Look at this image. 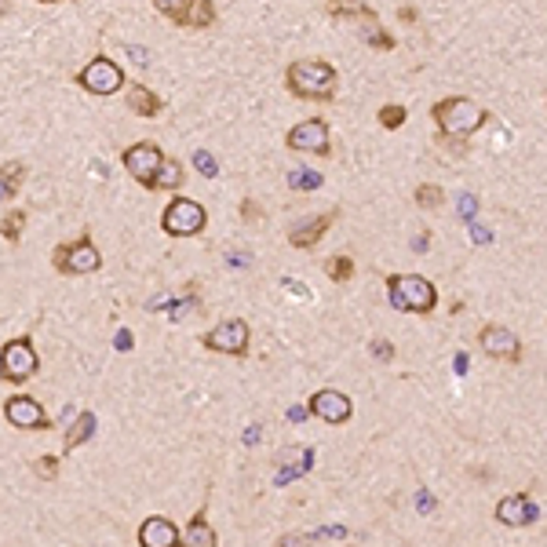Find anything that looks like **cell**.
<instances>
[{"label":"cell","mask_w":547,"mask_h":547,"mask_svg":"<svg viewBox=\"0 0 547 547\" xmlns=\"http://www.w3.org/2000/svg\"><path fill=\"white\" fill-rule=\"evenodd\" d=\"M33 467H37L40 478H55V475H59V460H55V456H40Z\"/></svg>","instance_id":"obj_30"},{"label":"cell","mask_w":547,"mask_h":547,"mask_svg":"<svg viewBox=\"0 0 547 547\" xmlns=\"http://www.w3.org/2000/svg\"><path fill=\"white\" fill-rule=\"evenodd\" d=\"M40 4H59V0H40Z\"/></svg>","instance_id":"obj_40"},{"label":"cell","mask_w":547,"mask_h":547,"mask_svg":"<svg viewBox=\"0 0 547 547\" xmlns=\"http://www.w3.org/2000/svg\"><path fill=\"white\" fill-rule=\"evenodd\" d=\"M4 417H8L19 431H48V427H52V420L44 417V408H40L33 398H26V394H15V398L4 401Z\"/></svg>","instance_id":"obj_11"},{"label":"cell","mask_w":547,"mask_h":547,"mask_svg":"<svg viewBox=\"0 0 547 547\" xmlns=\"http://www.w3.org/2000/svg\"><path fill=\"white\" fill-rule=\"evenodd\" d=\"M332 219H336V212H322V215H314L310 223H299V226H292V234H289V241L296 245V248H314L317 241H322V234L332 226Z\"/></svg>","instance_id":"obj_17"},{"label":"cell","mask_w":547,"mask_h":547,"mask_svg":"<svg viewBox=\"0 0 547 547\" xmlns=\"http://www.w3.org/2000/svg\"><path fill=\"white\" fill-rule=\"evenodd\" d=\"M478 343H482V350H485L489 358H496V361H518V358H522V343H518V336H515L511 329L485 325V329L478 332Z\"/></svg>","instance_id":"obj_13"},{"label":"cell","mask_w":547,"mask_h":547,"mask_svg":"<svg viewBox=\"0 0 547 547\" xmlns=\"http://www.w3.org/2000/svg\"><path fill=\"white\" fill-rule=\"evenodd\" d=\"M438 143H442V147H449V150H456L460 157L467 154V139H456V135H438Z\"/></svg>","instance_id":"obj_31"},{"label":"cell","mask_w":547,"mask_h":547,"mask_svg":"<svg viewBox=\"0 0 547 547\" xmlns=\"http://www.w3.org/2000/svg\"><path fill=\"white\" fill-rule=\"evenodd\" d=\"M387 299L401 314H431L438 303V292L420 274H391L387 278Z\"/></svg>","instance_id":"obj_3"},{"label":"cell","mask_w":547,"mask_h":547,"mask_svg":"<svg viewBox=\"0 0 547 547\" xmlns=\"http://www.w3.org/2000/svg\"><path fill=\"white\" fill-rule=\"evenodd\" d=\"M336 66L332 63H322V59H296L289 70H285V84L292 96L307 99V103H332L336 99Z\"/></svg>","instance_id":"obj_1"},{"label":"cell","mask_w":547,"mask_h":547,"mask_svg":"<svg viewBox=\"0 0 547 547\" xmlns=\"http://www.w3.org/2000/svg\"><path fill=\"white\" fill-rule=\"evenodd\" d=\"M124 168H128V175L139 182V187H147L150 190V179H154V172L161 168V161H164V150L157 147V143H131L124 154Z\"/></svg>","instance_id":"obj_9"},{"label":"cell","mask_w":547,"mask_h":547,"mask_svg":"<svg viewBox=\"0 0 547 547\" xmlns=\"http://www.w3.org/2000/svg\"><path fill=\"white\" fill-rule=\"evenodd\" d=\"M187 4H190V0H154V8H157L161 15H168V19H175Z\"/></svg>","instance_id":"obj_29"},{"label":"cell","mask_w":547,"mask_h":547,"mask_svg":"<svg viewBox=\"0 0 547 547\" xmlns=\"http://www.w3.org/2000/svg\"><path fill=\"white\" fill-rule=\"evenodd\" d=\"M205 347L208 350H219V354H245L248 350V325L241 322V317H226V322H219L208 336H205Z\"/></svg>","instance_id":"obj_10"},{"label":"cell","mask_w":547,"mask_h":547,"mask_svg":"<svg viewBox=\"0 0 547 547\" xmlns=\"http://www.w3.org/2000/svg\"><path fill=\"white\" fill-rule=\"evenodd\" d=\"M405 117H408V110H405V106H398V103H391V106H383V110H380V124H383V128H391V131H394V128H401V124H405Z\"/></svg>","instance_id":"obj_26"},{"label":"cell","mask_w":547,"mask_h":547,"mask_svg":"<svg viewBox=\"0 0 547 547\" xmlns=\"http://www.w3.org/2000/svg\"><path fill=\"white\" fill-rule=\"evenodd\" d=\"M77 84L84 88V91H91V96H117V91H124V70L114 63V59H106V55H96L91 59L80 73H77Z\"/></svg>","instance_id":"obj_5"},{"label":"cell","mask_w":547,"mask_h":547,"mask_svg":"<svg viewBox=\"0 0 547 547\" xmlns=\"http://www.w3.org/2000/svg\"><path fill=\"white\" fill-rule=\"evenodd\" d=\"M420 511H434V500L427 492H420Z\"/></svg>","instance_id":"obj_37"},{"label":"cell","mask_w":547,"mask_h":547,"mask_svg":"<svg viewBox=\"0 0 547 547\" xmlns=\"http://www.w3.org/2000/svg\"><path fill=\"white\" fill-rule=\"evenodd\" d=\"M194 168H198L205 179H215V175H219V161H215L208 150H198V154H194Z\"/></svg>","instance_id":"obj_27"},{"label":"cell","mask_w":547,"mask_h":547,"mask_svg":"<svg viewBox=\"0 0 547 547\" xmlns=\"http://www.w3.org/2000/svg\"><path fill=\"white\" fill-rule=\"evenodd\" d=\"M278 547H310V536H303V533H289V536H282Z\"/></svg>","instance_id":"obj_33"},{"label":"cell","mask_w":547,"mask_h":547,"mask_svg":"<svg viewBox=\"0 0 547 547\" xmlns=\"http://www.w3.org/2000/svg\"><path fill=\"white\" fill-rule=\"evenodd\" d=\"M124 52H128V55H131L135 63H139V66H147V63H150V55H147L143 48H124Z\"/></svg>","instance_id":"obj_34"},{"label":"cell","mask_w":547,"mask_h":547,"mask_svg":"<svg viewBox=\"0 0 547 547\" xmlns=\"http://www.w3.org/2000/svg\"><path fill=\"white\" fill-rule=\"evenodd\" d=\"M91 434H96V413H80V417L73 420V427L66 431V452L77 449V445H84Z\"/></svg>","instance_id":"obj_21"},{"label":"cell","mask_w":547,"mask_h":547,"mask_svg":"<svg viewBox=\"0 0 547 547\" xmlns=\"http://www.w3.org/2000/svg\"><path fill=\"white\" fill-rule=\"evenodd\" d=\"M417 205L420 208H438V205H445V190L434 187V182H424V187H417Z\"/></svg>","instance_id":"obj_24"},{"label":"cell","mask_w":547,"mask_h":547,"mask_svg":"<svg viewBox=\"0 0 547 547\" xmlns=\"http://www.w3.org/2000/svg\"><path fill=\"white\" fill-rule=\"evenodd\" d=\"M182 179H187V172H182V161L164 157L161 168H157L154 179H150V190H179V187H182Z\"/></svg>","instance_id":"obj_20"},{"label":"cell","mask_w":547,"mask_h":547,"mask_svg":"<svg viewBox=\"0 0 547 547\" xmlns=\"http://www.w3.org/2000/svg\"><path fill=\"white\" fill-rule=\"evenodd\" d=\"M8 12V0H0V15H4Z\"/></svg>","instance_id":"obj_39"},{"label":"cell","mask_w":547,"mask_h":547,"mask_svg":"<svg viewBox=\"0 0 547 547\" xmlns=\"http://www.w3.org/2000/svg\"><path fill=\"white\" fill-rule=\"evenodd\" d=\"M289 182H292L296 190H317V187H322V175H317V172H292Z\"/></svg>","instance_id":"obj_28"},{"label":"cell","mask_w":547,"mask_h":547,"mask_svg":"<svg viewBox=\"0 0 547 547\" xmlns=\"http://www.w3.org/2000/svg\"><path fill=\"white\" fill-rule=\"evenodd\" d=\"M289 420H292V424H299V420H307V408H303V405H296V408H289Z\"/></svg>","instance_id":"obj_35"},{"label":"cell","mask_w":547,"mask_h":547,"mask_svg":"<svg viewBox=\"0 0 547 547\" xmlns=\"http://www.w3.org/2000/svg\"><path fill=\"white\" fill-rule=\"evenodd\" d=\"M431 117L438 121L442 135H456V139H467V135H475V131L489 121V110L478 106V103L467 99V96H449V99L434 103Z\"/></svg>","instance_id":"obj_2"},{"label":"cell","mask_w":547,"mask_h":547,"mask_svg":"<svg viewBox=\"0 0 547 547\" xmlns=\"http://www.w3.org/2000/svg\"><path fill=\"white\" fill-rule=\"evenodd\" d=\"M285 143H289V150H299V154H314V157H329V154H332L329 124H325L322 117H307V121H299L296 128H289Z\"/></svg>","instance_id":"obj_7"},{"label":"cell","mask_w":547,"mask_h":547,"mask_svg":"<svg viewBox=\"0 0 547 547\" xmlns=\"http://www.w3.org/2000/svg\"><path fill=\"white\" fill-rule=\"evenodd\" d=\"M325 270H329V278H332V282L343 285V282H350V274H354V259H350V256H336V259L325 263Z\"/></svg>","instance_id":"obj_25"},{"label":"cell","mask_w":547,"mask_h":547,"mask_svg":"<svg viewBox=\"0 0 547 547\" xmlns=\"http://www.w3.org/2000/svg\"><path fill=\"white\" fill-rule=\"evenodd\" d=\"M307 413H314L317 420H325V424H347L350 413H354V405L343 391H317L307 405Z\"/></svg>","instance_id":"obj_12"},{"label":"cell","mask_w":547,"mask_h":547,"mask_svg":"<svg viewBox=\"0 0 547 547\" xmlns=\"http://www.w3.org/2000/svg\"><path fill=\"white\" fill-rule=\"evenodd\" d=\"M172 22L175 26H187V29H205V26L215 22V4H212V0H190V4L182 8Z\"/></svg>","instance_id":"obj_18"},{"label":"cell","mask_w":547,"mask_h":547,"mask_svg":"<svg viewBox=\"0 0 547 547\" xmlns=\"http://www.w3.org/2000/svg\"><path fill=\"white\" fill-rule=\"evenodd\" d=\"M52 263H55L59 274H73V278H80V274H96L103 266V256H99V248H96L91 238H77L73 245H59Z\"/></svg>","instance_id":"obj_6"},{"label":"cell","mask_w":547,"mask_h":547,"mask_svg":"<svg viewBox=\"0 0 547 547\" xmlns=\"http://www.w3.org/2000/svg\"><path fill=\"white\" fill-rule=\"evenodd\" d=\"M139 543L143 547H179V529L168 518L154 515V518H147L139 526Z\"/></svg>","instance_id":"obj_16"},{"label":"cell","mask_w":547,"mask_h":547,"mask_svg":"<svg viewBox=\"0 0 547 547\" xmlns=\"http://www.w3.org/2000/svg\"><path fill=\"white\" fill-rule=\"evenodd\" d=\"M398 19H401V22H417V12H413V8H401Z\"/></svg>","instance_id":"obj_36"},{"label":"cell","mask_w":547,"mask_h":547,"mask_svg":"<svg viewBox=\"0 0 547 547\" xmlns=\"http://www.w3.org/2000/svg\"><path fill=\"white\" fill-rule=\"evenodd\" d=\"M373 354H376L380 361H391V358H394V347H391L387 340H373Z\"/></svg>","instance_id":"obj_32"},{"label":"cell","mask_w":547,"mask_h":547,"mask_svg":"<svg viewBox=\"0 0 547 547\" xmlns=\"http://www.w3.org/2000/svg\"><path fill=\"white\" fill-rule=\"evenodd\" d=\"M179 543H182V547H215V543H219V536H215V529L208 526L205 511H198V515L190 518V526L179 533Z\"/></svg>","instance_id":"obj_19"},{"label":"cell","mask_w":547,"mask_h":547,"mask_svg":"<svg viewBox=\"0 0 547 547\" xmlns=\"http://www.w3.org/2000/svg\"><path fill=\"white\" fill-rule=\"evenodd\" d=\"M536 504H533V496H526V492H515V496H504L496 504V518L504 522V526H511V529H522V526H529V522H536Z\"/></svg>","instance_id":"obj_14"},{"label":"cell","mask_w":547,"mask_h":547,"mask_svg":"<svg viewBox=\"0 0 547 547\" xmlns=\"http://www.w3.org/2000/svg\"><path fill=\"white\" fill-rule=\"evenodd\" d=\"M33 373H37V350L26 336L12 340L8 347H0V376L8 383H26Z\"/></svg>","instance_id":"obj_8"},{"label":"cell","mask_w":547,"mask_h":547,"mask_svg":"<svg viewBox=\"0 0 547 547\" xmlns=\"http://www.w3.org/2000/svg\"><path fill=\"white\" fill-rule=\"evenodd\" d=\"M22 172L26 168L19 161H12V164L0 168V198H15L22 190Z\"/></svg>","instance_id":"obj_22"},{"label":"cell","mask_w":547,"mask_h":547,"mask_svg":"<svg viewBox=\"0 0 547 547\" xmlns=\"http://www.w3.org/2000/svg\"><path fill=\"white\" fill-rule=\"evenodd\" d=\"M161 226H164V234H172V238H194L208 226V212L194 198H175L161 212Z\"/></svg>","instance_id":"obj_4"},{"label":"cell","mask_w":547,"mask_h":547,"mask_svg":"<svg viewBox=\"0 0 547 547\" xmlns=\"http://www.w3.org/2000/svg\"><path fill=\"white\" fill-rule=\"evenodd\" d=\"M22 231H26V212H8L4 219H0V234L8 238V245H19Z\"/></svg>","instance_id":"obj_23"},{"label":"cell","mask_w":547,"mask_h":547,"mask_svg":"<svg viewBox=\"0 0 547 547\" xmlns=\"http://www.w3.org/2000/svg\"><path fill=\"white\" fill-rule=\"evenodd\" d=\"M117 350H131V336H128V332L117 336Z\"/></svg>","instance_id":"obj_38"},{"label":"cell","mask_w":547,"mask_h":547,"mask_svg":"<svg viewBox=\"0 0 547 547\" xmlns=\"http://www.w3.org/2000/svg\"><path fill=\"white\" fill-rule=\"evenodd\" d=\"M124 103L139 117H157L164 110V99L157 96V91H150L147 84H124Z\"/></svg>","instance_id":"obj_15"}]
</instances>
